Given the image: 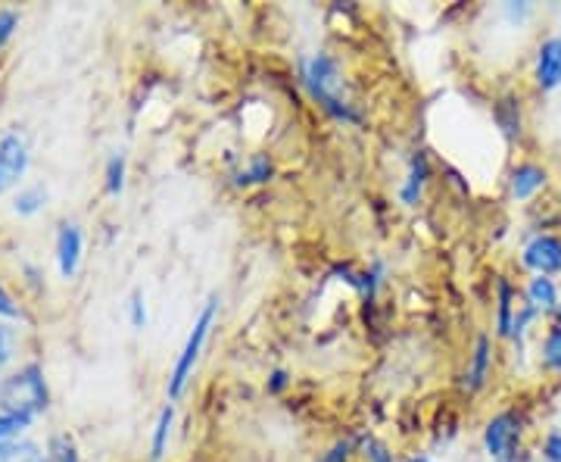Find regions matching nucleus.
Returning a JSON list of instances; mask_svg holds the SVG:
<instances>
[{
    "label": "nucleus",
    "instance_id": "f257e3e1",
    "mask_svg": "<svg viewBox=\"0 0 561 462\" xmlns=\"http://www.w3.org/2000/svg\"><path fill=\"white\" fill-rule=\"evenodd\" d=\"M300 79L306 94L319 103L321 110L337 122H362L359 110L353 103L341 98V60L328 50H319L312 57L300 63Z\"/></svg>",
    "mask_w": 561,
    "mask_h": 462
},
{
    "label": "nucleus",
    "instance_id": "f03ea898",
    "mask_svg": "<svg viewBox=\"0 0 561 462\" xmlns=\"http://www.w3.org/2000/svg\"><path fill=\"white\" fill-rule=\"evenodd\" d=\"M50 406V387L38 362H25L16 372L0 379V409H16L28 416H44Z\"/></svg>",
    "mask_w": 561,
    "mask_h": 462
},
{
    "label": "nucleus",
    "instance_id": "7ed1b4c3",
    "mask_svg": "<svg viewBox=\"0 0 561 462\" xmlns=\"http://www.w3.org/2000/svg\"><path fill=\"white\" fill-rule=\"evenodd\" d=\"M524 435H527V413L518 406H508L493 413L481 431L483 453L490 462H522Z\"/></svg>",
    "mask_w": 561,
    "mask_h": 462
},
{
    "label": "nucleus",
    "instance_id": "20e7f679",
    "mask_svg": "<svg viewBox=\"0 0 561 462\" xmlns=\"http://www.w3.org/2000/svg\"><path fill=\"white\" fill-rule=\"evenodd\" d=\"M216 316H219V297L213 294L209 301L203 303L201 316H197V322H194V328H191L187 341H184V347H181L179 360H175V365H172V375H169V384H165L169 401H179L181 394H184V387H187L191 375H194V369H197V362H201L206 338H209V331H213V325H216Z\"/></svg>",
    "mask_w": 561,
    "mask_h": 462
},
{
    "label": "nucleus",
    "instance_id": "39448f33",
    "mask_svg": "<svg viewBox=\"0 0 561 462\" xmlns=\"http://www.w3.org/2000/svg\"><path fill=\"white\" fill-rule=\"evenodd\" d=\"M32 166V147L20 128H7L0 135V194H10L20 188Z\"/></svg>",
    "mask_w": 561,
    "mask_h": 462
},
{
    "label": "nucleus",
    "instance_id": "423d86ee",
    "mask_svg": "<svg viewBox=\"0 0 561 462\" xmlns=\"http://www.w3.org/2000/svg\"><path fill=\"white\" fill-rule=\"evenodd\" d=\"M530 81L540 94H556L561 88V32L537 41L534 63H530Z\"/></svg>",
    "mask_w": 561,
    "mask_h": 462
},
{
    "label": "nucleus",
    "instance_id": "0eeeda50",
    "mask_svg": "<svg viewBox=\"0 0 561 462\" xmlns=\"http://www.w3.org/2000/svg\"><path fill=\"white\" fill-rule=\"evenodd\" d=\"M522 266L530 275H561V235L556 232H537L522 247Z\"/></svg>",
    "mask_w": 561,
    "mask_h": 462
},
{
    "label": "nucleus",
    "instance_id": "6e6552de",
    "mask_svg": "<svg viewBox=\"0 0 561 462\" xmlns=\"http://www.w3.org/2000/svg\"><path fill=\"white\" fill-rule=\"evenodd\" d=\"M508 198L515 203H530L549 188V169L537 160H522L508 169Z\"/></svg>",
    "mask_w": 561,
    "mask_h": 462
},
{
    "label": "nucleus",
    "instance_id": "1a4fd4ad",
    "mask_svg": "<svg viewBox=\"0 0 561 462\" xmlns=\"http://www.w3.org/2000/svg\"><path fill=\"white\" fill-rule=\"evenodd\" d=\"M81 253H84V232L79 222H60L57 225V238H54V260H57V272L60 279H76L81 266Z\"/></svg>",
    "mask_w": 561,
    "mask_h": 462
},
{
    "label": "nucleus",
    "instance_id": "9d476101",
    "mask_svg": "<svg viewBox=\"0 0 561 462\" xmlns=\"http://www.w3.org/2000/svg\"><path fill=\"white\" fill-rule=\"evenodd\" d=\"M493 365H496V343L490 335H478V341L471 347V357L465 365V391L468 394H481L483 387L493 379Z\"/></svg>",
    "mask_w": 561,
    "mask_h": 462
},
{
    "label": "nucleus",
    "instance_id": "9b49d317",
    "mask_svg": "<svg viewBox=\"0 0 561 462\" xmlns=\"http://www.w3.org/2000/svg\"><path fill=\"white\" fill-rule=\"evenodd\" d=\"M493 303H496V313H493V335H496L500 341H508V338H512V325H515V313H518V288L508 282L505 275L496 279Z\"/></svg>",
    "mask_w": 561,
    "mask_h": 462
},
{
    "label": "nucleus",
    "instance_id": "f8f14e48",
    "mask_svg": "<svg viewBox=\"0 0 561 462\" xmlns=\"http://www.w3.org/2000/svg\"><path fill=\"white\" fill-rule=\"evenodd\" d=\"M493 122H496V128H500V135L505 142H522L524 138V106L522 98L515 94V91H508V94H500L496 101H493Z\"/></svg>",
    "mask_w": 561,
    "mask_h": 462
},
{
    "label": "nucleus",
    "instance_id": "ddd939ff",
    "mask_svg": "<svg viewBox=\"0 0 561 462\" xmlns=\"http://www.w3.org/2000/svg\"><path fill=\"white\" fill-rule=\"evenodd\" d=\"M522 301L534 306L540 316H552L561 306V288L549 275H530L522 288Z\"/></svg>",
    "mask_w": 561,
    "mask_h": 462
},
{
    "label": "nucleus",
    "instance_id": "4468645a",
    "mask_svg": "<svg viewBox=\"0 0 561 462\" xmlns=\"http://www.w3.org/2000/svg\"><path fill=\"white\" fill-rule=\"evenodd\" d=\"M427 181H431V157H427V150H415L412 160H409V169H405V179L400 184L402 206H419Z\"/></svg>",
    "mask_w": 561,
    "mask_h": 462
},
{
    "label": "nucleus",
    "instance_id": "2eb2a0df",
    "mask_svg": "<svg viewBox=\"0 0 561 462\" xmlns=\"http://www.w3.org/2000/svg\"><path fill=\"white\" fill-rule=\"evenodd\" d=\"M275 179V160L268 154H253L247 166L234 172V188H260Z\"/></svg>",
    "mask_w": 561,
    "mask_h": 462
},
{
    "label": "nucleus",
    "instance_id": "dca6fc26",
    "mask_svg": "<svg viewBox=\"0 0 561 462\" xmlns=\"http://www.w3.org/2000/svg\"><path fill=\"white\" fill-rule=\"evenodd\" d=\"M50 201V194H47V188L44 184H22L20 191L13 194V201H10V210L22 216V219H32V216H38L41 210L47 206Z\"/></svg>",
    "mask_w": 561,
    "mask_h": 462
},
{
    "label": "nucleus",
    "instance_id": "f3484780",
    "mask_svg": "<svg viewBox=\"0 0 561 462\" xmlns=\"http://www.w3.org/2000/svg\"><path fill=\"white\" fill-rule=\"evenodd\" d=\"M172 428H175V406L165 403L157 416L153 435H150V462H162L169 453V441H172Z\"/></svg>",
    "mask_w": 561,
    "mask_h": 462
},
{
    "label": "nucleus",
    "instance_id": "a211bd4d",
    "mask_svg": "<svg viewBox=\"0 0 561 462\" xmlns=\"http://www.w3.org/2000/svg\"><path fill=\"white\" fill-rule=\"evenodd\" d=\"M537 360H540L542 372L561 375V325H556V322H549V328L542 331Z\"/></svg>",
    "mask_w": 561,
    "mask_h": 462
},
{
    "label": "nucleus",
    "instance_id": "6ab92c4d",
    "mask_svg": "<svg viewBox=\"0 0 561 462\" xmlns=\"http://www.w3.org/2000/svg\"><path fill=\"white\" fill-rule=\"evenodd\" d=\"M35 425V416L28 413H16V409H0V453L7 447L22 441V435Z\"/></svg>",
    "mask_w": 561,
    "mask_h": 462
},
{
    "label": "nucleus",
    "instance_id": "aec40b11",
    "mask_svg": "<svg viewBox=\"0 0 561 462\" xmlns=\"http://www.w3.org/2000/svg\"><path fill=\"white\" fill-rule=\"evenodd\" d=\"M47 462H81L79 453V443L72 435H66V431H57V435H50V441H47Z\"/></svg>",
    "mask_w": 561,
    "mask_h": 462
},
{
    "label": "nucleus",
    "instance_id": "412c9836",
    "mask_svg": "<svg viewBox=\"0 0 561 462\" xmlns=\"http://www.w3.org/2000/svg\"><path fill=\"white\" fill-rule=\"evenodd\" d=\"M125 179H128V160H125V154H113L106 160V166H103V188H106V194L119 198L122 191H125Z\"/></svg>",
    "mask_w": 561,
    "mask_h": 462
},
{
    "label": "nucleus",
    "instance_id": "4be33fe9",
    "mask_svg": "<svg viewBox=\"0 0 561 462\" xmlns=\"http://www.w3.org/2000/svg\"><path fill=\"white\" fill-rule=\"evenodd\" d=\"M542 316L534 309V306H527V303H518V313H515V325H512V338L508 341L518 347V353L524 350V343H527V335H530V328L540 322Z\"/></svg>",
    "mask_w": 561,
    "mask_h": 462
},
{
    "label": "nucleus",
    "instance_id": "5701e85b",
    "mask_svg": "<svg viewBox=\"0 0 561 462\" xmlns=\"http://www.w3.org/2000/svg\"><path fill=\"white\" fill-rule=\"evenodd\" d=\"M20 353V331L16 325L7 319H0V372H7Z\"/></svg>",
    "mask_w": 561,
    "mask_h": 462
},
{
    "label": "nucleus",
    "instance_id": "b1692460",
    "mask_svg": "<svg viewBox=\"0 0 561 462\" xmlns=\"http://www.w3.org/2000/svg\"><path fill=\"white\" fill-rule=\"evenodd\" d=\"M0 462H47V450L41 443L22 438L0 453Z\"/></svg>",
    "mask_w": 561,
    "mask_h": 462
},
{
    "label": "nucleus",
    "instance_id": "393cba45",
    "mask_svg": "<svg viewBox=\"0 0 561 462\" xmlns=\"http://www.w3.org/2000/svg\"><path fill=\"white\" fill-rule=\"evenodd\" d=\"M359 453L365 462H397V453L381 438H362Z\"/></svg>",
    "mask_w": 561,
    "mask_h": 462
},
{
    "label": "nucleus",
    "instance_id": "a878e982",
    "mask_svg": "<svg viewBox=\"0 0 561 462\" xmlns=\"http://www.w3.org/2000/svg\"><path fill=\"white\" fill-rule=\"evenodd\" d=\"M356 450H359V441H356V438H341V441L331 443L328 453H321L316 462H350Z\"/></svg>",
    "mask_w": 561,
    "mask_h": 462
},
{
    "label": "nucleus",
    "instance_id": "bb28decb",
    "mask_svg": "<svg viewBox=\"0 0 561 462\" xmlns=\"http://www.w3.org/2000/svg\"><path fill=\"white\" fill-rule=\"evenodd\" d=\"M128 322L135 331H144L147 322H150V313H147V301H144V291H131L128 297Z\"/></svg>",
    "mask_w": 561,
    "mask_h": 462
},
{
    "label": "nucleus",
    "instance_id": "cd10ccee",
    "mask_svg": "<svg viewBox=\"0 0 561 462\" xmlns=\"http://www.w3.org/2000/svg\"><path fill=\"white\" fill-rule=\"evenodd\" d=\"M534 3H524V0H518V3H505L502 7V20L508 22V25H515V29H522L524 22L534 20Z\"/></svg>",
    "mask_w": 561,
    "mask_h": 462
},
{
    "label": "nucleus",
    "instance_id": "c85d7f7f",
    "mask_svg": "<svg viewBox=\"0 0 561 462\" xmlns=\"http://www.w3.org/2000/svg\"><path fill=\"white\" fill-rule=\"evenodd\" d=\"M16 29H20V10L0 7V50L7 47V41L16 35Z\"/></svg>",
    "mask_w": 561,
    "mask_h": 462
},
{
    "label": "nucleus",
    "instance_id": "c756f323",
    "mask_svg": "<svg viewBox=\"0 0 561 462\" xmlns=\"http://www.w3.org/2000/svg\"><path fill=\"white\" fill-rule=\"evenodd\" d=\"M542 462H561V431H546L540 441Z\"/></svg>",
    "mask_w": 561,
    "mask_h": 462
},
{
    "label": "nucleus",
    "instance_id": "7c9ffc66",
    "mask_svg": "<svg viewBox=\"0 0 561 462\" xmlns=\"http://www.w3.org/2000/svg\"><path fill=\"white\" fill-rule=\"evenodd\" d=\"M0 319L7 322H20L22 319V309L20 303H16V297L7 291V284L0 282Z\"/></svg>",
    "mask_w": 561,
    "mask_h": 462
},
{
    "label": "nucleus",
    "instance_id": "2f4dec72",
    "mask_svg": "<svg viewBox=\"0 0 561 462\" xmlns=\"http://www.w3.org/2000/svg\"><path fill=\"white\" fill-rule=\"evenodd\" d=\"M290 387V372L287 369H275V372H268V382H265V391L272 394V397H278Z\"/></svg>",
    "mask_w": 561,
    "mask_h": 462
},
{
    "label": "nucleus",
    "instance_id": "473e14b6",
    "mask_svg": "<svg viewBox=\"0 0 561 462\" xmlns=\"http://www.w3.org/2000/svg\"><path fill=\"white\" fill-rule=\"evenodd\" d=\"M22 282L28 284L32 291H44V269H38L35 262H25L22 266Z\"/></svg>",
    "mask_w": 561,
    "mask_h": 462
},
{
    "label": "nucleus",
    "instance_id": "72a5a7b5",
    "mask_svg": "<svg viewBox=\"0 0 561 462\" xmlns=\"http://www.w3.org/2000/svg\"><path fill=\"white\" fill-rule=\"evenodd\" d=\"M405 462H434V460H431L427 453H412V457H409V460H405Z\"/></svg>",
    "mask_w": 561,
    "mask_h": 462
},
{
    "label": "nucleus",
    "instance_id": "f704fd0d",
    "mask_svg": "<svg viewBox=\"0 0 561 462\" xmlns=\"http://www.w3.org/2000/svg\"><path fill=\"white\" fill-rule=\"evenodd\" d=\"M549 322H556V325H561V306H559V309H556V313H552V316H549Z\"/></svg>",
    "mask_w": 561,
    "mask_h": 462
},
{
    "label": "nucleus",
    "instance_id": "c9c22d12",
    "mask_svg": "<svg viewBox=\"0 0 561 462\" xmlns=\"http://www.w3.org/2000/svg\"><path fill=\"white\" fill-rule=\"evenodd\" d=\"M537 462H542V460H537Z\"/></svg>",
    "mask_w": 561,
    "mask_h": 462
}]
</instances>
